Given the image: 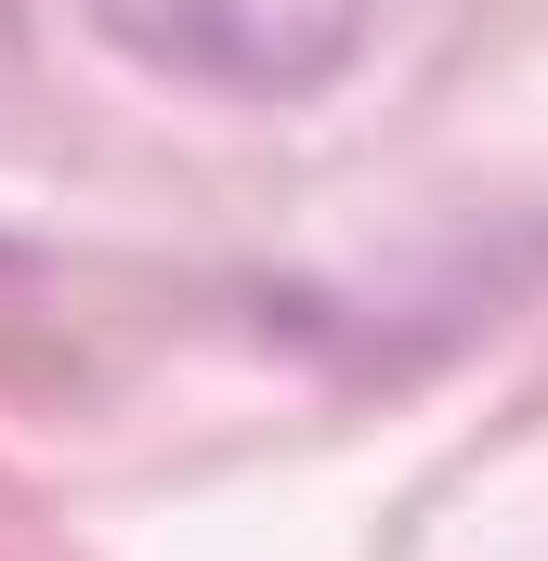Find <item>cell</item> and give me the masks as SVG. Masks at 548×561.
I'll list each match as a JSON object with an SVG mask.
<instances>
[{
	"label": "cell",
	"instance_id": "6da1fadb",
	"mask_svg": "<svg viewBox=\"0 0 548 561\" xmlns=\"http://www.w3.org/2000/svg\"><path fill=\"white\" fill-rule=\"evenodd\" d=\"M92 26L132 66L236 92V105L313 92V79H340L366 53V0H92Z\"/></svg>",
	"mask_w": 548,
	"mask_h": 561
}]
</instances>
